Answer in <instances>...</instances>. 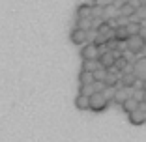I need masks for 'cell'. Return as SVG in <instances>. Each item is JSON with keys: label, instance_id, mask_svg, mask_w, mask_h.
Returning <instances> with one entry per match:
<instances>
[{"label": "cell", "instance_id": "cell-24", "mask_svg": "<svg viewBox=\"0 0 146 142\" xmlns=\"http://www.w3.org/2000/svg\"><path fill=\"white\" fill-rule=\"evenodd\" d=\"M92 6H98V8H105L107 4V0H92Z\"/></svg>", "mask_w": 146, "mask_h": 142}, {"label": "cell", "instance_id": "cell-20", "mask_svg": "<svg viewBox=\"0 0 146 142\" xmlns=\"http://www.w3.org/2000/svg\"><path fill=\"white\" fill-rule=\"evenodd\" d=\"M107 71L109 69H105V67H98L94 71V79L96 81H101V82H105V77H107Z\"/></svg>", "mask_w": 146, "mask_h": 142}, {"label": "cell", "instance_id": "cell-7", "mask_svg": "<svg viewBox=\"0 0 146 142\" xmlns=\"http://www.w3.org/2000/svg\"><path fill=\"white\" fill-rule=\"evenodd\" d=\"M71 43L75 45H84L86 41H88V30H82V28H75V30L71 32Z\"/></svg>", "mask_w": 146, "mask_h": 142}, {"label": "cell", "instance_id": "cell-5", "mask_svg": "<svg viewBox=\"0 0 146 142\" xmlns=\"http://www.w3.org/2000/svg\"><path fill=\"white\" fill-rule=\"evenodd\" d=\"M133 73L137 75L139 81H146V56H142V58L135 60V64H133Z\"/></svg>", "mask_w": 146, "mask_h": 142}, {"label": "cell", "instance_id": "cell-22", "mask_svg": "<svg viewBox=\"0 0 146 142\" xmlns=\"http://www.w3.org/2000/svg\"><path fill=\"white\" fill-rule=\"evenodd\" d=\"M114 94H116V86H107L103 90V95L109 99V101H112V97H114Z\"/></svg>", "mask_w": 146, "mask_h": 142}, {"label": "cell", "instance_id": "cell-14", "mask_svg": "<svg viewBox=\"0 0 146 142\" xmlns=\"http://www.w3.org/2000/svg\"><path fill=\"white\" fill-rule=\"evenodd\" d=\"M125 28H127L129 36H137V34H141V30H142V22H141V21H135V19H131V21L125 24Z\"/></svg>", "mask_w": 146, "mask_h": 142}, {"label": "cell", "instance_id": "cell-23", "mask_svg": "<svg viewBox=\"0 0 146 142\" xmlns=\"http://www.w3.org/2000/svg\"><path fill=\"white\" fill-rule=\"evenodd\" d=\"M107 39H109L107 36H103V34H99V32H98V34H96V38H94V43L99 47V45H105V43H107Z\"/></svg>", "mask_w": 146, "mask_h": 142}, {"label": "cell", "instance_id": "cell-28", "mask_svg": "<svg viewBox=\"0 0 146 142\" xmlns=\"http://www.w3.org/2000/svg\"><path fill=\"white\" fill-rule=\"evenodd\" d=\"M114 2H116V0H107V4H114Z\"/></svg>", "mask_w": 146, "mask_h": 142}, {"label": "cell", "instance_id": "cell-13", "mask_svg": "<svg viewBox=\"0 0 146 142\" xmlns=\"http://www.w3.org/2000/svg\"><path fill=\"white\" fill-rule=\"evenodd\" d=\"M92 11H94V6L81 4L77 8V19H88V17H92Z\"/></svg>", "mask_w": 146, "mask_h": 142}, {"label": "cell", "instance_id": "cell-2", "mask_svg": "<svg viewBox=\"0 0 146 142\" xmlns=\"http://www.w3.org/2000/svg\"><path fill=\"white\" fill-rule=\"evenodd\" d=\"M144 43H146V39L142 38L141 34L129 36V39H127V52H131V54H142Z\"/></svg>", "mask_w": 146, "mask_h": 142}, {"label": "cell", "instance_id": "cell-17", "mask_svg": "<svg viewBox=\"0 0 146 142\" xmlns=\"http://www.w3.org/2000/svg\"><path fill=\"white\" fill-rule=\"evenodd\" d=\"M114 38L118 39V41H127V39H129L127 28H125V26H118V28L114 30Z\"/></svg>", "mask_w": 146, "mask_h": 142}, {"label": "cell", "instance_id": "cell-3", "mask_svg": "<svg viewBox=\"0 0 146 142\" xmlns=\"http://www.w3.org/2000/svg\"><path fill=\"white\" fill-rule=\"evenodd\" d=\"M99 47L96 43H88V45H84L82 47V51H81V56H82V60H98L99 58Z\"/></svg>", "mask_w": 146, "mask_h": 142}, {"label": "cell", "instance_id": "cell-9", "mask_svg": "<svg viewBox=\"0 0 146 142\" xmlns=\"http://www.w3.org/2000/svg\"><path fill=\"white\" fill-rule=\"evenodd\" d=\"M139 105H141V101H139V99H135L133 95H129V97L125 99L124 103H122V108H124V112H127V114H131V112L139 110Z\"/></svg>", "mask_w": 146, "mask_h": 142}, {"label": "cell", "instance_id": "cell-12", "mask_svg": "<svg viewBox=\"0 0 146 142\" xmlns=\"http://www.w3.org/2000/svg\"><path fill=\"white\" fill-rule=\"evenodd\" d=\"M118 11H120V15H124V17L133 19V15H135V11H137V8H135V6H131L127 0H124V4L118 8Z\"/></svg>", "mask_w": 146, "mask_h": 142}, {"label": "cell", "instance_id": "cell-21", "mask_svg": "<svg viewBox=\"0 0 146 142\" xmlns=\"http://www.w3.org/2000/svg\"><path fill=\"white\" fill-rule=\"evenodd\" d=\"M96 92L94 84H81L79 86V94H84V95H92Z\"/></svg>", "mask_w": 146, "mask_h": 142}, {"label": "cell", "instance_id": "cell-8", "mask_svg": "<svg viewBox=\"0 0 146 142\" xmlns=\"http://www.w3.org/2000/svg\"><path fill=\"white\" fill-rule=\"evenodd\" d=\"M129 90L131 88H125V86H118L116 88V94H114V97H112V103H116V105H122L125 101V99L129 97Z\"/></svg>", "mask_w": 146, "mask_h": 142}, {"label": "cell", "instance_id": "cell-18", "mask_svg": "<svg viewBox=\"0 0 146 142\" xmlns=\"http://www.w3.org/2000/svg\"><path fill=\"white\" fill-rule=\"evenodd\" d=\"M77 28H82V30H92V17L88 19H77Z\"/></svg>", "mask_w": 146, "mask_h": 142}, {"label": "cell", "instance_id": "cell-26", "mask_svg": "<svg viewBox=\"0 0 146 142\" xmlns=\"http://www.w3.org/2000/svg\"><path fill=\"white\" fill-rule=\"evenodd\" d=\"M142 56H146V43H144V49H142Z\"/></svg>", "mask_w": 146, "mask_h": 142}, {"label": "cell", "instance_id": "cell-1", "mask_svg": "<svg viewBox=\"0 0 146 142\" xmlns=\"http://www.w3.org/2000/svg\"><path fill=\"white\" fill-rule=\"evenodd\" d=\"M109 103L111 101L103 95V92H94L90 95V110H94V112H103Z\"/></svg>", "mask_w": 146, "mask_h": 142}, {"label": "cell", "instance_id": "cell-19", "mask_svg": "<svg viewBox=\"0 0 146 142\" xmlns=\"http://www.w3.org/2000/svg\"><path fill=\"white\" fill-rule=\"evenodd\" d=\"M133 19H135V21H141V22L146 21V6H141V8H137V11H135Z\"/></svg>", "mask_w": 146, "mask_h": 142}, {"label": "cell", "instance_id": "cell-6", "mask_svg": "<svg viewBox=\"0 0 146 142\" xmlns=\"http://www.w3.org/2000/svg\"><path fill=\"white\" fill-rule=\"evenodd\" d=\"M98 60H99V65H101V67L112 69L114 64H116V56L112 54V51H107V52H103V54H99Z\"/></svg>", "mask_w": 146, "mask_h": 142}, {"label": "cell", "instance_id": "cell-11", "mask_svg": "<svg viewBox=\"0 0 146 142\" xmlns=\"http://www.w3.org/2000/svg\"><path fill=\"white\" fill-rule=\"evenodd\" d=\"M129 122H131L133 125H142L146 122V112L141 110V108L135 110V112H131V114H129Z\"/></svg>", "mask_w": 146, "mask_h": 142}, {"label": "cell", "instance_id": "cell-16", "mask_svg": "<svg viewBox=\"0 0 146 142\" xmlns=\"http://www.w3.org/2000/svg\"><path fill=\"white\" fill-rule=\"evenodd\" d=\"M98 67H101L99 60H82V65H81L82 71H96Z\"/></svg>", "mask_w": 146, "mask_h": 142}, {"label": "cell", "instance_id": "cell-10", "mask_svg": "<svg viewBox=\"0 0 146 142\" xmlns=\"http://www.w3.org/2000/svg\"><path fill=\"white\" fill-rule=\"evenodd\" d=\"M75 107L79 110H88L90 108V95H84V94H79L75 97Z\"/></svg>", "mask_w": 146, "mask_h": 142}, {"label": "cell", "instance_id": "cell-29", "mask_svg": "<svg viewBox=\"0 0 146 142\" xmlns=\"http://www.w3.org/2000/svg\"><path fill=\"white\" fill-rule=\"evenodd\" d=\"M142 101H146V90H144V95H142Z\"/></svg>", "mask_w": 146, "mask_h": 142}, {"label": "cell", "instance_id": "cell-27", "mask_svg": "<svg viewBox=\"0 0 146 142\" xmlns=\"http://www.w3.org/2000/svg\"><path fill=\"white\" fill-rule=\"evenodd\" d=\"M141 2V6H146V0H139Z\"/></svg>", "mask_w": 146, "mask_h": 142}, {"label": "cell", "instance_id": "cell-4", "mask_svg": "<svg viewBox=\"0 0 146 142\" xmlns=\"http://www.w3.org/2000/svg\"><path fill=\"white\" fill-rule=\"evenodd\" d=\"M120 84H122V86H125V88H131V90H133V88L139 84V79H137V75H135L133 71H124V73H122V77H120Z\"/></svg>", "mask_w": 146, "mask_h": 142}, {"label": "cell", "instance_id": "cell-15", "mask_svg": "<svg viewBox=\"0 0 146 142\" xmlns=\"http://www.w3.org/2000/svg\"><path fill=\"white\" fill-rule=\"evenodd\" d=\"M96 79H94V71H82L79 73V84H94Z\"/></svg>", "mask_w": 146, "mask_h": 142}, {"label": "cell", "instance_id": "cell-25", "mask_svg": "<svg viewBox=\"0 0 146 142\" xmlns=\"http://www.w3.org/2000/svg\"><path fill=\"white\" fill-rule=\"evenodd\" d=\"M141 88H142V90H146V81H141Z\"/></svg>", "mask_w": 146, "mask_h": 142}]
</instances>
